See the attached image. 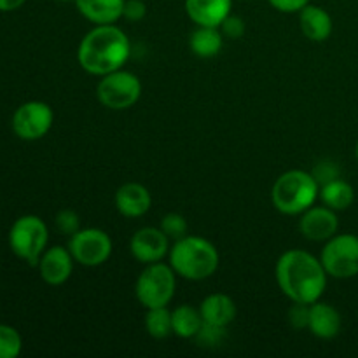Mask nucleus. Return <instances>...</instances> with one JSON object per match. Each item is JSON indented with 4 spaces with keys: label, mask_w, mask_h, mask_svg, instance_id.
<instances>
[{
    "label": "nucleus",
    "mask_w": 358,
    "mask_h": 358,
    "mask_svg": "<svg viewBox=\"0 0 358 358\" xmlns=\"http://www.w3.org/2000/svg\"><path fill=\"white\" fill-rule=\"evenodd\" d=\"M276 282L292 303L313 304L327 287V271L318 257L306 250H289L276 262Z\"/></svg>",
    "instance_id": "f257e3e1"
},
{
    "label": "nucleus",
    "mask_w": 358,
    "mask_h": 358,
    "mask_svg": "<svg viewBox=\"0 0 358 358\" xmlns=\"http://www.w3.org/2000/svg\"><path fill=\"white\" fill-rule=\"evenodd\" d=\"M131 55V44L124 31L112 24H94L77 49V62L93 76H107L122 69Z\"/></svg>",
    "instance_id": "f03ea898"
},
{
    "label": "nucleus",
    "mask_w": 358,
    "mask_h": 358,
    "mask_svg": "<svg viewBox=\"0 0 358 358\" xmlns=\"http://www.w3.org/2000/svg\"><path fill=\"white\" fill-rule=\"evenodd\" d=\"M170 266L177 276L191 282L210 278L219 268V252L212 241L201 236H184L170 248Z\"/></svg>",
    "instance_id": "7ed1b4c3"
},
{
    "label": "nucleus",
    "mask_w": 358,
    "mask_h": 358,
    "mask_svg": "<svg viewBox=\"0 0 358 358\" xmlns=\"http://www.w3.org/2000/svg\"><path fill=\"white\" fill-rule=\"evenodd\" d=\"M320 198V184L304 170H289L280 175L271 189V201L285 215H301Z\"/></svg>",
    "instance_id": "20e7f679"
},
{
    "label": "nucleus",
    "mask_w": 358,
    "mask_h": 358,
    "mask_svg": "<svg viewBox=\"0 0 358 358\" xmlns=\"http://www.w3.org/2000/svg\"><path fill=\"white\" fill-rule=\"evenodd\" d=\"M49 231L44 220L37 215H23L14 220L9 229V247L17 259L30 266H37L48 248Z\"/></svg>",
    "instance_id": "39448f33"
},
{
    "label": "nucleus",
    "mask_w": 358,
    "mask_h": 358,
    "mask_svg": "<svg viewBox=\"0 0 358 358\" xmlns=\"http://www.w3.org/2000/svg\"><path fill=\"white\" fill-rule=\"evenodd\" d=\"M175 287H177V273L173 271V268L164 262H154L147 264V268L140 273L135 292L142 306L150 310V308L168 306L175 296Z\"/></svg>",
    "instance_id": "423d86ee"
},
{
    "label": "nucleus",
    "mask_w": 358,
    "mask_h": 358,
    "mask_svg": "<svg viewBox=\"0 0 358 358\" xmlns=\"http://www.w3.org/2000/svg\"><path fill=\"white\" fill-rule=\"evenodd\" d=\"M96 96L103 107L110 110H126L133 107L142 96V83L128 70H114L101 76L96 86Z\"/></svg>",
    "instance_id": "0eeeda50"
},
{
    "label": "nucleus",
    "mask_w": 358,
    "mask_h": 358,
    "mask_svg": "<svg viewBox=\"0 0 358 358\" xmlns=\"http://www.w3.org/2000/svg\"><path fill=\"white\" fill-rule=\"evenodd\" d=\"M320 261L329 276L348 280L358 275V236L350 233L334 234L322 248Z\"/></svg>",
    "instance_id": "6e6552de"
},
{
    "label": "nucleus",
    "mask_w": 358,
    "mask_h": 358,
    "mask_svg": "<svg viewBox=\"0 0 358 358\" xmlns=\"http://www.w3.org/2000/svg\"><path fill=\"white\" fill-rule=\"evenodd\" d=\"M52 122H55L52 108L45 101L31 100L24 101L14 110L10 126L17 138L34 142L48 135L49 129L52 128Z\"/></svg>",
    "instance_id": "1a4fd4ad"
},
{
    "label": "nucleus",
    "mask_w": 358,
    "mask_h": 358,
    "mask_svg": "<svg viewBox=\"0 0 358 358\" xmlns=\"http://www.w3.org/2000/svg\"><path fill=\"white\" fill-rule=\"evenodd\" d=\"M69 250L76 262L87 268H96L105 264L110 257L112 240L105 231L86 227L69 238Z\"/></svg>",
    "instance_id": "9d476101"
},
{
    "label": "nucleus",
    "mask_w": 358,
    "mask_h": 358,
    "mask_svg": "<svg viewBox=\"0 0 358 358\" xmlns=\"http://www.w3.org/2000/svg\"><path fill=\"white\" fill-rule=\"evenodd\" d=\"M170 238L161 231V227H142L129 241L131 255L142 264L161 262L170 254Z\"/></svg>",
    "instance_id": "9b49d317"
},
{
    "label": "nucleus",
    "mask_w": 358,
    "mask_h": 358,
    "mask_svg": "<svg viewBox=\"0 0 358 358\" xmlns=\"http://www.w3.org/2000/svg\"><path fill=\"white\" fill-rule=\"evenodd\" d=\"M339 219L336 210L329 206H310L306 212L301 213L299 231L310 241H327L338 234Z\"/></svg>",
    "instance_id": "f8f14e48"
},
{
    "label": "nucleus",
    "mask_w": 358,
    "mask_h": 358,
    "mask_svg": "<svg viewBox=\"0 0 358 358\" xmlns=\"http://www.w3.org/2000/svg\"><path fill=\"white\" fill-rule=\"evenodd\" d=\"M73 262L76 261H73L69 247L55 245L51 248H45V252L42 254L41 261L37 264L41 278L48 285H63L70 278V275H72Z\"/></svg>",
    "instance_id": "ddd939ff"
},
{
    "label": "nucleus",
    "mask_w": 358,
    "mask_h": 358,
    "mask_svg": "<svg viewBox=\"0 0 358 358\" xmlns=\"http://www.w3.org/2000/svg\"><path fill=\"white\" fill-rule=\"evenodd\" d=\"M152 205V196L145 185L138 182H128L115 192V208L128 219H136L149 212Z\"/></svg>",
    "instance_id": "4468645a"
},
{
    "label": "nucleus",
    "mask_w": 358,
    "mask_h": 358,
    "mask_svg": "<svg viewBox=\"0 0 358 358\" xmlns=\"http://www.w3.org/2000/svg\"><path fill=\"white\" fill-rule=\"evenodd\" d=\"M233 9V0H185L187 16L198 27H220Z\"/></svg>",
    "instance_id": "2eb2a0df"
},
{
    "label": "nucleus",
    "mask_w": 358,
    "mask_h": 358,
    "mask_svg": "<svg viewBox=\"0 0 358 358\" xmlns=\"http://www.w3.org/2000/svg\"><path fill=\"white\" fill-rule=\"evenodd\" d=\"M341 315L334 306L327 303H317L310 304V322H308V329L315 338L320 339H332L341 332Z\"/></svg>",
    "instance_id": "dca6fc26"
},
{
    "label": "nucleus",
    "mask_w": 358,
    "mask_h": 358,
    "mask_svg": "<svg viewBox=\"0 0 358 358\" xmlns=\"http://www.w3.org/2000/svg\"><path fill=\"white\" fill-rule=\"evenodd\" d=\"M299 27L304 37L313 42H324L331 37L334 23H332L331 14L324 7L308 3L299 10Z\"/></svg>",
    "instance_id": "f3484780"
},
{
    "label": "nucleus",
    "mask_w": 358,
    "mask_h": 358,
    "mask_svg": "<svg viewBox=\"0 0 358 358\" xmlns=\"http://www.w3.org/2000/svg\"><path fill=\"white\" fill-rule=\"evenodd\" d=\"M203 322L217 327H227L236 318V304L227 294H212L205 297L199 306Z\"/></svg>",
    "instance_id": "a211bd4d"
},
{
    "label": "nucleus",
    "mask_w": 358,
    "mask_h": 358,
    "mask_svg": "<svg viewBox=\"0 0 358 358\" xmlns=\"http://www.w3.org/2000/svg\"><path fill=\"white\" fill-rule=\"evenodd\" d=\"M126 0H76V7L94 24H112L122 17Z\"/></svg>",
    "instance_id": "6ab92c4d"
},
{
    "label": "nucleus",
    "mask_w": 358,
    "mask_h": 358,
    "mask_svg": "<svg viewBox=\"0 0 358 358\" xmlns=\"http://www.w3.org/2000/svg\"><path fill=\"white\" fill-rule=\"evenodd\" d=\"M191 51L199 58H213L224 45V35L219 27H198L189 38Z\"/></svg>",
    "instance_id": "aec40b11"
},
{
    "label": "nucleus",
    "mask_w": 358,
    "mask_h": 358,
    "mask_svg": "<svg viewBox=\"0 0 358 358\" xmlns=\"http://www.w3.org/2000/svg\"><path fill=\"white\" fill-rule=\"evenodd\" d=\"M320 199L325 206L341 212V210L350 208L355 201V191L352 184H348L343 178H334L327 184L320 185Z\"/></svg>",
    "instance_id": "412c9836"
},
{
    "label": "nucleus",
    "mask_w": 358,
    "mask_h": 358,
    "mask_svg": "<svg viewBox=\"0 0 358 358\" xmlns=\"http://www.w3.org/2000/svg\"><path fill=\"white\" fill-rule=\"evenodd\" d=\"M171 325H173V334L182 339H194L199 329L203 325V317L199 313V308L182 304L171 311Z\"/></svg>",
    "instance_id": "4be33fe9"
},
{
    "label": "nucleus",
    "mask_w": 358,
    "mask_h": 358,
    "mask_svg": "<svg viewBox=\"0 0 358 358\" xmlns=\"http://www.w3.org/2000/svg\"><path fill=\"white\" fill-rule=\"evenodd\" d=\"M145 331L150 338L164 339L173 334L171 311L166 306L150 308L145 315Z\"/></svg>",
    "instance_id": "5701e85b"
},
{
    "label": "nucleus",
    "mask_w": 358,
    "mask_h": 358,
    "mask_svg": "<svg viewBox=\"0 0 358 358\" xmlns=\"http://www.w3.org/2000/svg\"><path fill=\"white\" fill-rule=\"evenodd\" d=\"M23 350L21 334L13 325L0 324V358H16Z\"/></svg>",
    "instance_id": "b1692460"
},
{
    "label": "nucleus",
    "mask_w": 358,
    "mask_h": 358,
    "mask_svg": "<svg viewBox=\"0 0 358 358\" xmlns=\"http://www.w3.org/2000/svg\"><path fill=\"white\" fill-rule=\"evenodd\" d=\"M226 329L227 327H217V325H210L203 322L201 329L194 336V339L201 348H219L226 341Z\"/></svg>",
    "instance_id": "393cba45"
},
{
    "label": "nucleus",
    "mask_w": 358,
    "mask_h": 358,
    "mask_svg": "<svg viewBox=\"0 0 358 358\" xmlns=\"http://www.w3.org/2000/svg\"><path fill=\"white\" fill-rule=\"evenodd\" d=\"M159 227L161 231H163V233L173 241L187 236V229H189L187 220H185L184 215H180V213H166V215L161 219Z\"/></svg>",
    "instance_id": "a878e982"
},
{
    "label": "nucleus",
    "mask_w": 358,
    "mask_h": 358,
    "mask_svg": "<svg viewBox=\"0 0 358 358\" xmlns=\"http://www.w3.org/2000/svg\"><path fill=\"white\" fill-rule=\"evenodd\" d=\"M55 224L56 229L69 238L80 229V219L73 210H62V212H58Z\"/></svg>",
    "instance_id": "bb28decb"
},
{
    "label": "nucleus",
    "mask_w": 358,
    "mask_h": 358,
    "mask_svg": "<svg viewBox=\"0 0 358 358\" xmlns=\"http://www.w3.org/2000/svg\"><path fill=\"white\" fill-rule=\"evenodd\" d=\"M219 28H220V31H222L224 37L231 38V41L241 38L245 35V30H247V27H245V21L241 20L240 16H233V14H229V16L222 21V24H220Z\"/></svg>",
    "instance_id": "cd10ccee"
},
{
    "label": "nucleus",
    "mask_w": 358,
    "mask_h": 358,
    "mask_svg": "<svg viewBox=\"0 0 358 358\" xmlns=\"http://www.w3.org/2000/svg\"><path fill=\"white\" fill-rule=\"evenodd\" d=\"M289 320L290 325L296 329H306L308 322H310V304L303 303H294L289 311Z\"/></svg>",
    "instance_id": "c85d7f7f"
},
{
    "label": "nucleus",
    "mask_w": 358,
    "mask_h": 358,
    "mask_svg": "<svg viewBox=\"0 0 358 358\" xmlns=\"http://www.w3.org/2000/svg\"><path fill=\"white\" fill-rule=\"evenodd\" d=\"M311 175L317 178L318 184L324 185L327 184V182L334 180V178H339V170L332 161H322V163H318L317 166H315Z\"/></svg>",
    "instance_id": "c756f323"
},
{
    "label": "nucleus",
    "mask_w": 358,
    "mask_h": 358,
    "mask_svg": "<svg viewBox=\"0 0 358 358\" xmlns=\"http://www.w3.org/2000/svg\"><path fill=\"white\" fill-rule=\"evenodd\" d=\"M147 14V6L143 0H126L124 10H122V17H126L131 23L142 21Z\"/></svg>",
    "instance_id": "7c9ffc66"
},
{
    "label": "nucleus",
    "mask_w": 358,
    "mask_h": 358,
    "mask_svg": "<svg viewBox=\"0 0 358 358\" xmlns=\"http://www.w3.org/2000/svg\"><path fill=\"white\" fill-rule=\"evenodd\" d=\"M276 10L280 13H299L303 7L310 3V0H268Z\"/></svg>",
    "instance_id": "2f4dec72"
},
{
    "label": "nucleus",
    "mask_w": 358,
    "mask_h": 358,
    "mask_svg": "<svg viewBox=\"0 0 358 358\" xmlns=\"http://www.w3.org/2000/svg\"><path fill=\"white\" fill-rule=\"evenodd\" d=\"M27 0H0V13H13L20 9Z\"/></svg>",
    "instance_id": "473e14b6"
},
{
    "label": "nucleus",
    "mask_w": 358,
    "mask_h": 358,
    "mask_svg": "<svg viewBox=\"0 0 358 358\" xmlns=\"http://www.w3.org/2000/svg\"><path fill=\"white\" fill-rule=\"evenodd\" d=\"M355 157H357V161H358V142H357V145H355Z\"/></svg>",
    "instance_id": "72a5a7b5"
},
{
    "label": "nucleus",
    "mask_w": 358,
    "mask_h": 358,
    "mask_svg": "<svg viewBox=\"0 0 358 358\" xmlns=\"http://www.w3.org/2000/svg\"><path fill=\"white\" fill-rule=\"evenodd\" d=\"M59 2H76V0H59Z\"/></svg>",
    "instance_id": "f704fd0d"
},
{
    "label": "nucleus",
    "mask_w": 358,
    "mask_h": 358,
    "mask_svg": "<svg viewBox=\"0 0 358 358\" xmlns=\"http://www.w3.org/2000/svg\"><path fill=\"white\" fill-rule=\"evenodd\" d=\"M245 2H248V0H245Z\"/></svg>",
    "instance_id": "c9c22d12"
}]
</instances>
